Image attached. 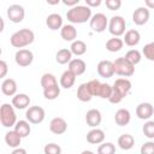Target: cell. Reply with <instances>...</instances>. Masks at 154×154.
Instances as JSON below:
<instances>
[{
    "mask_svg": "<svg viewBox=\"0 0 154 154\" xmlns=\"http://www.w3.org/2000/svg\"><path fill=\"white\" fill-rule=\"evenodd\" d=\"M45 154H61V148L57 143H48L43 148Z\"/></svg>",
    "mask_w": 154,
    "mask_h": 154,
    "instance_id": "cell-39",
    "label": "cell"
},
{
    "mask_svg": "<svg viewBox=\"0 0 154 154\" xmlns=\"http://www.w3.org/2000/svg\"><path fill=\"white\" fill-rule=\"evenodd\" d=\"M126 22L122 16H113L108 20V31L113 35V37H119L125 34Z\"/></svg>",
    "mask_w": 154,
    "mask_h": 154,
    "instance_id": "cell-6",
    "label": "cell"
},
{
    "mask_svg": "<svg viewBox=\"0 0 154 154\" xmlns=\"http://www.w3.org/2000/svg\"><path fill=\"white\" fill-rule=\"evenodd\" d=\"M105 141V132L99 128H93L87 134V142L90 144H101Z\"/></svg>",
    "mask_w": 154,
    "mask_h": 154,
    "instance_id": "cell-16",
    "label": "cell"
},
{
    "mask_svg": "<svg viewBox=\"0 0 154 154\" xmlns=\"http://www.w3.org/2000/svg\"><path fill=\"white\" fill-rule=\"evenodd\" d=\"M142 132L143 135L149 138V140H154V120H148L144 123L143 128H142Z\"/></svg>",
    "mask_w": 154,
    "mask_h": 154,
    "instance_id": "cell-36",
    "label": "cell"
},
{
    "mask_svg": "<svg viewBox=\"0 0 154 154\" xmlns=\"http://www.w3.org/2000/svg\"><path fill=\"white\" fill-rule=\"evenodd\" d=\"M81 154H95L94 152H91V150H83Z\"/></svg>",
    "mask_w": 154,
    "mask_h": 154,
    "instance_id": "cell-49",
    "label": "cell"
},
{
    "mask_svg": "<svg viewBox=\"0 0 154 154\" xmlns=\"http://www.w3.org/2000/svg\"><path fill=\"white\" fill-rule=\"evenodd\" d=\"M154 113V107L149 102H141L136 107V116L142 120H148Z\"/></svg>",
    "mask_w": 154,
    "mask_h": 154,
    "instance_id": "cell-11",
    "label": "cell"
},
{
    "mask_svg": "<svg viewBox=\"0 0 154 154\" xmlns=\"http://www.w3.org/2000/svg\"><path fill=\"white\" fill-rule=\"evenodd\" d=\"M60 36L64 41L73 42L76 41V37H77V29L72 24H65L60 29Z\"/></svg>",
    "mask_w": 154,
    "mask_h": 154,
    "instance_id": "cell-18",
    "label": "cell"
},
{
    "mask_svg": "<svg viewBox=\"0 0 154 154\" xmlns=\"http://www.w3.org/2000/svg\"><path fill=\"white\" fill-rule=\"evenodd\" d=\"M102 4V1L101 0H85V5L88 6V7H97V6H100Z\"/></svg>",
    "mask_w": 154,
    "mask_h": 154,
    "instance_id": "cell-44",
    "label": "cell"
},
{
    "mask_svg": "<svg viewBox=\"0 0 154 154\" xmlns=\"http://www.w3.org/2000/svg\"><path fill=\"white\" fill-rule=\"evenodd\" d=\"M75 82H76V76L70 70H66L61 73V76H60V87H63L65 89H70L71 87H73Z\"/></svg>",
    "mask_w": 154,
    "mask_h": 154,
    "instance_id": "cell-26",
    "label": "cell"
},
{
    "mask_svg": "<svg viewBox=\"0 0 154 154\" xmlns=\"http://www.w3.org/2000/svg\"><path fill=\"white\" fill-rule=\"evenodd\" d=\"M97 73L102 78H111L114 75L113 61L109 60H101L97 64Z\"/></svg>",
    "mask_w": 154,
    "mask_h": 154,
    "instance_id": "cell-13",
    "label": "cell"
},
{
    "mask_svg": "<svg viewBox=\"0 0 154 154\" xmlns=\"http://www.w3.org/2000/svg\"><path fill=\"white\" fill-rule=\"evenodd\" d=\"M49 130L55 135H61L67 130V123L61 117H55L49 123Z\"/></svg>",
    "mask_w": 154,
    "mask_h": 154,
    "instance_id": "cell-14",
    "label": "cell"
},
{
    "mask_svg": "<svg viewBox=\"0 0 154 154\" xmlns=\"http://www.w3.org/2000/svg\"><path fill=\"white\" fill-rule=\"evenodd\" d=\"M106 7L111 11H117L122 6V1L120 0H106Z\"/></svg>",
    "mask_w": 154,
    "mask_h": 154,
    "instance_id": "cell-42",
    "label": "cell"
},
{
    "mask_svg": "<svg viewBox=\"0 0 154 154\" xmlns=\"http://www.w3.org/2000/svg\"><path fill=\"white\" fill-rule=\"evenodd\" d=\"M70 51H71L72 54H75V55H77V57L83 55V54L87 52V45H85V42H83V41H81V40H76V41H73V42L71 43Z\"/></svg>",
    "mask_w": 154,
    "mask_h": 154,
    "instance_id": "cell-31",
    "label": "cell"
},
{
    "mask_svg": "<svg viewBox=\"0 0 154 154\" xmlns=\"http://www.w3.org/2000/svg\"><path fill=\"white\" fill-rule=\"evenodd\" d=\"M1 91L6 96H14L17 93V83L13 78H6L1 83Z\"/></svg>",
    "mask_w": 154,
    "mask_h": 154,
    "instance_id": "cell-20",
    "label": "cell"
},
{
    "mask_svg": "<svg viewBox=\"0 0 154 154\" xmlns=\"http://www.w3.org/2000/svg\"><path fill=\"white\" fill-rule=\"evenodd\" d=\"M113 67H114V73H117L118 76L130 77L135 73V66L130 61H128L124 57L117 58L113 61Z\"/></svg>",
    "mask_w": 154,
    "mask_h": 154,
    "instance_id": "cell-5",
    "label": "cell"
},
{
    "mask_svg": "<svg viewBox=\"0 0 154 154\" xmlns=\"http://www.w3.org/2000/svg\"><path fill=\"white\" fill-rule=\"evenodd\" d=\"M55 60L60 65H65V64L70 63L72 60V53H71V51L67 49V48L59 49L57 52V54H55Z\"/></svg>",
    "mask_w": 154,
    "mask_h": 154,
    "instance_id": "cell-28",
    "label": "cell"
},
{
    "mask_svg": "<svg viewBox=\"0 0 154 154\" xmlns=\"http://www.w3.org/2000/svg\"><path fill=\"white\" fill-rule=\"evenodd\" d=\"M144 4H146V7H147V8L154 10V0H146Z\"/></svg>",
    "mask_w": 154,
    "mask_h": 154,
    "instance_id": "cell-47",
    "label": "cell"
},
{
    "mask_svg": "<svg viewBox=\"0 0 154 154\" xmlns=\"http://www.w3.org/2000/svg\"><path fill=\"white\" fill-rule=\"evenodd\" d=\"M20 141H22V137L14 130H10L5 135V142L11 148H18L20 144Z\"/></svg>",
    "mask_w": 154,
    "mask_h": 154,
    "instance_id": "cell-27",
    "label": "cell"
},
{
    "mask_svg": "<svg viewBox=\"0 0 154 154\" xmlns=\"http://www.w3.org/2000/svg\"><path fill=\"white\" fill-rule=\"evenodd\" d=\"M34 60V54L30 49H18L14 54V61L18 66H22V67H26L29 65H31Z\"/></svg>",
    "mask_w": 154,
    "mask_h": 154,
    "instance_id": "cell-9",
    "label": "cell"
},
{
    "mask_svg": "<svg viewBox=\"0 0 154 154\" xmlns=\"http://www.w3.org/2000/svg\"><path fill=\"white\" fill-rule=\"evenodd\" d=\"M35 40V34L32 30L28 28H23L13 32L10 37V42L14 48H24L29 45H31Z\"/></svg>",
    "mask_w": 154,
    "mask_h": 154,
    "instance_id": "cell-3",
    "label": "cell"
},
{
    "mask_svg": "<svg viewBox=\"0 0 154 154\" xmlns=\"http://www.w3.org/2000/svg\"><path fill=\"white\" fill-rule=\"evenodd\" d=\"M91 8L87 5H77L66 12V18L72 24H82L91 18Z\"/></svg>",
    "mask_w": 154,
    "mask_h": 154,
    "instance_id": "cell-2",
    "label": "cell"
},
{
    "mask_svg": "<svg viewBox=\"0 0 154 154\" xmlns=\"http://www.w3.org/2000/svg\"><path fill=\"white\" fill-rule=\"evenodd\" d=\"M100 87H101V83L97 79H91V81L88 82V88H89V90H90L93 96H99Z\"/></svg>",
    "mask_w": 154,
    "mask_h": 154,
    "instance_id": "cell-40",
    "label": "cell"
},
{
    "mask_svg": "<svg viewBox=\"0 0 154 154\" xmlns=\"http://www.w3.org/2000/svg\"><path fill=\"white\" fill-rule=\"evenodd\" d=\"M101 120H102L101 112L99 109H96V108L89 109L87 112V114H85V123L90 128H97V125H100Z\"/></svg>",
    "mask_w": 154,
    "mask_h": 154,
    "instance_id": "cell-15",
    "label": "cell"
},
{
    "mask_svg": "<svg viewBox=\"0 0 154 154\" xmlns=\"http://www.w3.org/2000/svg\"><path fill=\"white\" fill-rule=\"evenodd\" d=\"M11 105L17 109H24L30 105V97L24 93L16 94L12 97V103Z\"/></svg>",
    "mask_w": 154,
    "mask_h": 154,
    "instance_id": "cell-19",
    "label": "cell"
},
{
    "mask_svg": "<svg viewBox=\"0 0 154 154\" xmlns=\"http://www.w3.org/2000/svg\"><path fill=\"white\" fill-rule=\"evenodd\" d=\"M149 10L147 7H138L132 13V22L136 25H144L149 20Z\"/></svg>",
    "mask_w": 154,
    "mask_h": 154,
    "instance_id": "cell-12",
    "label": "cell"
},
{
    "mask_svg": "<svg viewBox=\"0 0 154 154\" xmlns=\"http://www.w3.org/2000/svg\"><path fill=\"white\" fill-rule=\"evenodd\" d=\"M123 46H124V41L119 37H112V38L107 40V42H106V49L112 53L119 52L123 48Z\"/></svg>",
    "mask_w": 154,
    "mask_h": 154,
    "instance_id": "cell-30",
    "label": "cell"
},
{
    "mask_svg": "<svg viewBox=\"0 0 154 154\" xmlns=\"http://www.w3.org/2000/svg\"><path fill=\"white\" fill-rule=\"evenodd\" d=\"M118 146L123 150H129L135 146V138L130 134H123L118 138Z\"/></svg>",
    "mask_w": 154,
    "mask_h": 154,
    "instance_id": "cell-25",
    "label": "cell"
},
{
    "mask_svg": "<svg viewBox=\"0 0 154 154\" xmlns=\"http://www.w3.org/2000/svg\"><path fill=\"white\" fill-rule=\"evenodd\" d=\"M63 4L66 5V6H70L72 8V7H75L79 4V0H63Z\"/></svg>",
    "mask_w": 154,
    "mask_h": 154,
    "instance_id": "cell-45",
    "label": "cell"
},
{
    "mask_svg": "<svg viewBox=\"0 0 154 154\" xmlns=\"http://www.w3.org/2000/svg\"><path fill=\"white\" fill-rule=\"evenodd\" d=\"M7 71H8V69H7L6 61H5V60H1V61H0V77L4 78V77L7 75Z\"/></svg>",
    "mask_w": 154,
    "mask_h": 154,
    "instance_id": "cell-43",
    "label": "cell"
},
{
    "mask_svg": "<svg viewBox=\"0 0 154 154\" xmlns=\"http://www.w3.org/2000/svg\"><path fill=\"white\" fill-rule=\"evenodd\" d=\"M130 119H131V114L126 108H119L114 114V122L119 126L128 125L130 123Z\"/></svg>",
    "mask_w": 154,
    "mask_h": 154,
    "instance_id": "cell-21",
    "label": "cell"
},
{
    "mask_svg": "<svg viewBox=\"0 0 154 154\" xmlns=\"http://www.w3.org/2000/svg\"><path fill=\"white\" fill-rule=\"evenodd\" d=\"M142 53H143V55H144L146 59H148V60H150V61H154V41L147 43V45L143 47Z\"/></svg>",
    "mask_w": 154,
    "mask_h": 154,
    "instance_id": "cell-38",
    "label": "cell"
},
{
    "mask_svg": "<svg viewBox=\"0 0 154 154\" xmlns=\"http://www.w3.org/2000/svg\"><path fill=\"white\" fill-rule=\"evenodd\" d=\"M47 4H49V5H57V4H59V0H55V1H51V0H47Z\"/></svg>",
    "mask_w": 154,
    "mask_h": 154,
    "instance_id": "cell-48",
    "label": "cell"
},
{
    "mask_svg": "<svg viewBox=\"0 0 154 154\" xmlns=\"http://www.w3.org/2000/svg\"><path fill=\"white\" fill-rule=\"evenodd\" d=\"M124 58H125L128 61H130V63L135 66L136 64H138V63L141 61V59H142V54H141V52L137 51V49H130V51L126 52V54H125Z\"/></svg>",
    "mask_w": 154,
    "mask_h": 154,
    "instance_id": "cell-33",
    "label": "cell"
},
{
    "mask_svg": "<svg viewBox=\"0 0 154 154\" xmlns=\"http://www.w3.org/2000/svg\"><path fill=\"white\" fill-rule=\"evenodd\" d=\"M131 90V82L128 78H118L112 85V95L108 99L111 103H119Z\"/></svg>",
    "mask_w": 154,
    "mask_h": 154,
    "instance_id": "cell-1",
    "label": "cell"
},
{
    "mask_svg": "<svg viewBox=\"0 0 154 154\" xmlns=\"http://www.w3.org/2000/svg\"><path fill=\"white\" fill-rule=\"evenodd\" d=\"M57 84H58V81H57L54 75H52V73L42 75V77H41V87H42V89H47V88L57 85Z\"/></svg>",
    "mask_w": 154,
    "mask_h": 154,
    "instance_id": "cell-32",
    "label": "cell"
},
{
    "mask_svg": "<svg viewBox=\"0 0 154 154\" xmlns=\"http://www.w3.org/2000/svg\"><path fill=\"white\" fill-rule=\"evenodd\" d=\"M11 154H26V150L24 148H19L18 147V148H14Z\"/></svg>",
    "mask_w": 154,
    "mask_h": 154,
    "instance_id": "cell-46",
    "label": "cell"
},
{
    "mask_svg": "<svg viewBox=\"0 0 154 154\" xmlns=\"http://www.w3.org/2000/svg\"><path fill=\"white\" fill-rule=\"evenodd\" d=\"M7 17L12 23H20L25 17V10L18 4L10 5L7 7Z\"/></svg>",
    "mask_w": 154,
    "mask_h": 154,
    "instance_id": "cell-10",
    "label": "cell"
},
{
    "mask_svg": "<svg viewBox=\"0 0 154 154\" xmlns=\"http://www.w3.org/2000/svg\"><path fill=\"white\" fill-rule=\"evenodd\" d=\"M0 123L4 128H12L17 123L14 107L10 103H2L0 107Z\"/></svg>",
    "mask_w": 154,
    "mask_h": 154,
    "instance_id": "cell-4",
    "label": "cell"
},
{
    "mask_svg": "<svg viewBox=\"0 0 154 154\" xmlns=\"http://www.w3.org/2000/svg\"><path fill=\"white\" fill-rule=\"evenodd\" d=\"M69 70L77 77V76H81L87 70V64L84 60L79 59V58H76V59H72L70 63H69Z\"/></svg>",
    "mask_w": 154,
    "mask_h": 154,
    "instance_id": "cell-17",
    "label": "cell"
},
{
    "mask_svg": "<svg viewBox=\"0 0 154 154\" xmlns=\"http://www.w3.org/2000/svg\"><path fill=\"white\" fill-rule=\"evenodd\" d=\"M140 40H141V35H140V32H138L136 29H130V30H128V31L124 34V38H123L124 43H125L126 46H129V47H134V46L138 45Z\"/></svg>",
    "mask_w": 154,
    "mask_h": 154,
    "instance_id": "cell-22",
    "label": "cell"
},
{
    "mask_svg": "<svg viewBox=\"0 0 154 154\" xmlns=\"http://www.w3.org/2000/svg\"><path fill=\"white\" fill-rule=\"evenodd\" d=\"M59 95H60V87L58 84L53 85V87H49L47 89H43V96L47 100H55Z\"/></svg>",
    "mask_w": 154,
    "mask_h": 154,
    "instance_id": "cell-34",
    "label": "cell"
},
{
    "mask_svg": "<svg viewBox=\"0 0 154 154\" xmlns=\"http://www.w3.org/2000/svg\"><path fill=\"white\" fill-rule=\"evenodd\" d=\"M97 154H116V146L111 142L101 143L97 147Z\"/></svg>",
    "mask_w": 154,
    "mask_h": 154,
    "instance_id": "cell-35",
    "label": "cell"
},
{
    "mask_svg": "<svg viewBox=\"0 0 154 154\" xmlns=\"http://www.w3.org/2000/svg\"><path fill=\"white\" fill-rule=\"evenodd\" d=\"M77 99L82 102H88L93 99V95L88 88V83H82L77 89Z\"/></svg>",
    "mask_w": 154,
    "mask_h": 154,
    "instance_id": "cell-29",
    "label": "cell"
},
{
    "mask_svg": "<svg viewBox=\"0 0 154 154\" xmlns=\"http://www.w3.org/2000/svg\"><path fill=\"white\" fill-rule=\"evenodd\" d=\"M45 109L40 106H30L25 112V118L31 124H40L45 120Z\"/></svg>",
    "mask_w": 154,
    "mask_h": 154,
    "instance_id": "cell-7",
    "label": "cell"
},
{
    "mask_svg": "<svg viewBox=\"0 0 154 154\" xmlns=\"http://www.w3.org/2000/svg\"><path fill=\"white\" fill-rule=\"evenodd\" d=\"M90 29L95 32H102L108 28V19L103 13H95L89 20Z\"/></svg>",
    "mask_w": 154,
    "mask_h": 154,
    "instance_id": "cell-8",
    "label": "cell"
},
{
    "mask_svg": "<svg viewBox=\"0 0 154 154\" xmlns=\"http://www.w3.org/2000/svg\"><path fill=\"white\" fill-rule=\"evenodd\" d=\"M112 95V85H109L108 83H101L100 87V91H99V97L101 99H109Z\"/></svg>",
    "mask_w": 154,
    "mask_h": 154,
    "instance_id": "cell-37",
    "label": "cell"
},
{
    "mask_svg": "<svg viewBox=\"0 0 154 154\" xmlns=\"http://www.w3.org/2000/svg\"><path fill=\"white\" fill-rule=\"evenodd\" d=\"M141 154H154V141L144 142L140 149Z\"/></svg>",
    "mask_w": 154,
    "mask_h": 154,
    "instance_id": "cell-41",
    "label": "cell"
},
{
    "mask_svg": "<svg viewBox=\"0 0 154 154\" xmlns=\"http://www.w3.org/2000/svg\"><path fill=\"white\" fill-rule=\"evenodd\" d=\"M14 131L22 137H28L31 132V126H30V123L28 120H18L14 125Z\"/></svg>",
    "mask_w": 154,
    "mask_h": 154,
    "instance_id": "cell-24",
    "label": "cell"
},
{
    "mask_svg": "<svg viewBox=\"0 0 154 154\" xmlns=\"http://www.w3.org/2000/svg\"><path fill=\"white\" fill-rule=\"evenodd\" d=\"M46 25L51 30H58L63 28V18L58 13H51L46 18Z\"/></svg>",
    "mask_w": 154,
    "mask_h": 154,
    "instance_id": "cell-23",
    "label": "cell"
}]
</instances>
